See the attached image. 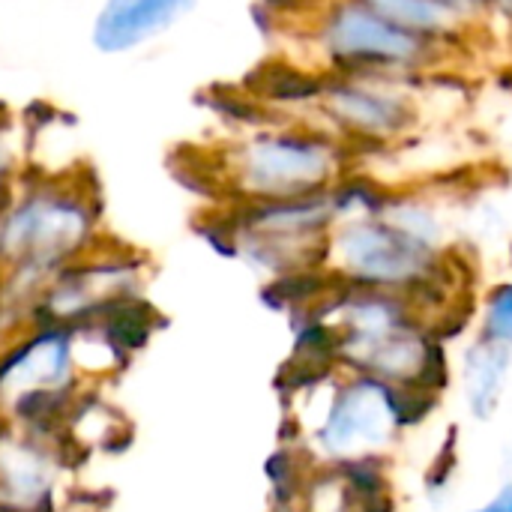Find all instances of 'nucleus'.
I'll use <instances>...</instances> for the list:
<instances>
[{
	"instance_id": "nucleus-1",
	"label": "nucleus",
	"mask_w": 512,
	"mask_h": 512,
	"mask_svg": "<svg viewBox=\"0 0 512 512\" xmlns=\"http://www.w3.org/2000/svg\"><path fill=\"white\" fill-rule=\"evenodd\" d=\"M285 405L294 444L315 468L390 462L402 441L420 429L441 399L387 381L330 369H285Z\"/></svg>"
},
{
	"instance_id": "nucleus-2",
	"label": "nucleus",
	"mask_w": 512,
	"mask_h": 512,
	"mask_svg": "<svg viewBox=\"0 0 512 512\" xmlns=\"http://www.w3.org/2000/svg\"><path fill=\"white\" fill-rule=\"evenodd\" d=\"M309 312L327 327L339 369L435 399L453 387L450 342L411 297L333 282Z\"/></svg>"
},
{
	"instance_id": "nucleus-3",
	"label": "nucleus",
	"mask_w": 512,
	"mask_h": 512,
	"mask_svg": "<svg viewBox=\"0 0 512 512\" xmlns=\"http://www.w3.org/2000/svg\"><path fill=\"white\" fill-rule=\"evenodd\" d=\"M363 156L333 132L291 117H273L237 138L222 162L219 183L231 204L297 201L333 192L360 171Z\"/></svg>"
},
{
	"instance_id": "nucleus-4",
	"label": "nucleus",
	"mask_w": 512,
	"mask_h": 512,
	"mask_svg": "<svg viewBox=\"0 0 512 512\" xmlns=\"http://www.w3.org/2000/svg\"><path fill=\"white\" fill-rule=\"evenodd\" d=\"M306 45L309 69L321 75L432 81L462 57V51L396 24L366 0H318L309 9Z\"/></svg>"
},
{
	"instance_id": "nucleus-5",
	"label": "nucleus",
	"mask_w": 512,
	"mask_h": 512,
	"mask_svg": "<svg viewBox=\"0 0 512 512\" xmlns=\"http://www.w3.org/2000/svg\"><path fill=\"white\" fill-rule=\"evenodd\" d=\"M336 225L333 192L297 201L231 204L216 234L222 252L240 258L258 276L282 282L324 270L327 237Z\"/></svg>"
},
{
	"instance_id": "nucleus-6",
	"label": "nucleus",
	"mask_w": 512,
	"mask_h": 512,
	"mask_svg": "<svg viewBox=\"0 0 512 512\" xmlns=\"http://www.w3.org/2000/svg\"><path fill=\"white\" fill-rule=\"evenodd\" d=\"M87 381L75 327L27 324L0 348V420L57 432Z\"/></svg>"
},
{
	"instance_id": "nucleus-7",
	"label": "nucleus",
	"mask_w": 512,
	"mask_h": 512,
	"mask_svg": "<svg viewBox=\"0 0 512 512\" xmlns=\"http://www.w3.org/2000/svg\"><path fill=\"white\" fill-rule=\"evenodd\" d=\"M426 81L375 75H321L303 120L333 132L360 156L393 150L417 138L429 120Z\"/></svg>"
},
{
	"instance_id": "nucleus-8",
	"label": "nucleus",
	"mask_w": 512,
	"mask_h": 512,
	"mask_svg": "<svg viewBox=\"0 0 512 512\" xmlns=\"http://www.w3.org/2000/svg\"><path fill=\"white\" fill-rule=\"evenodd\" d=\"M144 279V267L135 255H102L99 249H90L45 285L30 324H93L117 306L144 300Z\"/></svg>"
},
{
	"instance_id": "nucleus-9",
	"label": "nucleus",
	"mask_w": 512,
	"mask_h": 512,
	"mask_svg": "<svg viewBox=\"0 0 512 512\" xmlns=\"http://www.w3.org/2000/svg\"><path fill=\"white\" fill-rule=\"evenodd\" d=\"M63 471L57 432L0 420V512H57Z\"/></svg>"
},
{
	"instance_id": "nucleus-10",
	"label": "nucleus",
	"mask_w": 512,
	"mask_h": 512,
	"mask_svg": "<svg viewBox=\"0 0 512 512\" xmlns=\"http://www.w3.org/2000/svg\"><path fill=\"white\" fill-rule=\"evenodd\" d=\"M512 378V351L471 333L456 360H453V384L459 387V399L465 414L474 423H492L507 399Z\"/></svg>"
},
{
	"instance_id": "nucleus-11",
	"label": "nucleus",
	"mask_w": 512,
	"mask_h": 512,
	"mask_svg": "<svg viewBox=\"0 0 512 512\" xmlns=\"http://www.w3.org/2000/svg\"><path fill=\"white\" fill-rule=\"evenodd\" d=\"M189 9L192 0H108L99 12L93 42L102 51L135 48L168 30Z\"/></svg>"
},
{
	"instance_id": "nucleus-12",
	"label": "nucleus",
	"mask_w": 512,
	"mask_h": 512,
	"mask_svg": "<svg viewBox=\"0 0 512 512\" xmlns=\"http://www.w3.org/2000/svg\"><path fill=\"white\" fill-rule=\"evenodd\" d=\"M366 3L375 6L378 12H384L387 18H393L396 24H402L432 42L450 45L462 54L471 42V33L447 12V6L441 0H366Z\"/></svg>"
},
{
	"instance_id": "nucleus-13",
	"label": "nucleus",
	"mask_w": 512,
	"mask_h": 512,
	"mask_svg": "<svg viewBox=\"0 0 512 512\" xmlns=\"http://www.w3.org/2000/svg\"><path fill=\"white\" fill-rule=\"evenodd\" d=\"M474 333L512 351V276L492 282L477 297Z\"/></svg>"
},
{
	"instance_id": "nucleus-14",
	"label": "nucleus",
	"mask_w": 512,
	"mask_h": 512,
	"mask_svg": "<svg viewBox=\"0 0 512 512\" xmlns=\"http://www.w3.org/2000/svg\"><path fill=\"white\" fill-rule=\"evenodd\" d=\"M465 512H512V480L501 483V489H495L492 498H486L483 504H477V507Z\"/></svg>"
},
{
	"instance_id": "nucleus-15",
	"label": "nucleus",
	"mask_w": 512,
	"mask_h": 512,
	"mask_svg": "<svg viewBox=\"0 0 512 512\" xmlns=\"http://www.w3.org/2000/svg\"><path fill=\"white\" fill-rule=\"evenodd\" d=\"M6 177H9V159H6V150H3V144H0V207L6 204L3 198H6V192H9Z\"/></svg>"
}]
</instances>
